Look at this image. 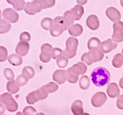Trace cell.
<instances>
[{
  "instance_id": "obj_1",
  "label": "cell",
  "mask_w": 123,
  "mask_h": 115,
  "mask_svg": "<svg viewBox=\"0 0 123 115\" xmlns=\"http://www.w3.org/2000/svg\"><path fill=\"white\" fill-rule=\"evenodd\" d=\"M91 80L94 85L98 87H103L109 82L111 74L109 71L103 67H98L91 74Z\"/></svg>"
},
{
  "instance_id": "obj_2",
  "label": "cell",
  "mask_w": 123,
  "mask_h": 115,
  "mask_svg": "<svg viewBox=\"0 0 123 115\" xmlns=\"http://www.w3.org/2000/svg\"><path fill=\"white\" fill-rule=\"evenodd\" d=\"M86 71L87 67L85 63L81 62H78L67 69V80L70 83H76L78 81L79 75H84Z\"/></svg>"
},
{
  "instance_id": "obj_3",
  "label": "cell",
  "mask_w": 123,
  "mask_h": 115,
  "mask_svg": "<svg viewBox=\"0 0 123 115\" xmlns=\"http://www.w3.org/2000/svg\"><path fill=\"white\" fill-rule=\"evenodd\" d=\"M78 40L74 37H70L67 38L66 42V49L63 51V54L68 59H72L76 56L78 49Z\"/></svg>"
},
{
  "instance_id": "obj_4",
  "label": "cell",
  "mask_w": 123,
  "mask_h": 115,
  "mask_svg": "<svg viewBox=\"0 0 123 115\" xmlns=\"http://www.w3.org/2000/svg\"><path fill=\"white\" fill-rule=\"evenodd\" d=\"M1 102L6 106V109L10 112H14L18 109V104L13 98L12 94L9 93H4L1 97Z\"/></svg>"
},
{
  "instance_id": "obj_5",
  "label": "cell",
  "mask_w": 123,
  "mask_h": 115,
  "mask_svg": "<svg viewBox=\"0 0 123 115\" xmlns=\"http://www.w3.org/2000/svg\"><path fill=\"white\" fill-rule=\"evenodd\" d=\"M43 10L40 0H34L31 2L26 3L24 8V11L29 15H34L36 13H39Z\"/></svg>"
},
{
  "instance_id": "obj_6",
  "label": "cell",
  "mask_w": 123,
  "mask_h": 115,
  "mask_svg": "<svg viewBox=\"0 0 123 115\" xmlns=\"http://www.w3.org/2000/svg\"><path fill=\"white\" fill-rule=\"evenodd\" d=\"M53 47L49 43H44L41 47V53L40 54V59L44 63H48L51 60L52 52Z\"/></svg>"
},
{
  "instance_id": "obj_7",
  "label": "cell",
  "mask_w": 123,
  "mask_h": 115,
  "mask_svg": "<svg viewBox=\"0 0 123 115\" xmlns=\"http://www.w3.org/2000/svg\"><path fill=\"white\" fill-rule=\"evenodd\" d=\"M114 32L112 38L115 43H121L123 41V22L118 21L113 25Z\"/></svg>"
},
{
  "instance_id": "obj_8",
  "label": "cell",
  "mask_w": 123,
  "mask_h": 115,
  "mask_svg": "<svg viewBox=\"0 0 123 115\" xmlns=\"http://www.w3.org/2000/svg\"><path fill=\"white\" fill-rule=\"evenodd\" d=\"M58 89V85L55 83L49 82L45 85H43L42 87L38 89L41 93L43 99H45L48 97L49 93H54Z\"/></svg>"
},
{
  "instance_id": "obj_9",
  "label": "cell",
  "mask_w": 123,
  "mask_h": 115,
  "mask_svg": "<svg viewBox=\"0 0 123 115\" xmlns=\"http://www.w3.org/2000/svg\"><path fill=\"white\" fill-rule=\"evenodd\" d=\"M107 99L108 98L105 92H96L91 98V104L95 107H100L106 103Z\"/></svg>"
},
{
  "instance_id": "obj_10",
  "label": "cell",
  "mask_w": 123,
  "mask_h": 115,
  "mask_svg": "<svg viewBox=\"0 0 123 115\" xmlns=\"http://www.w3.org/2000/svg\"><path fill=\"white\" fill-rule=\"evenodd\" d=\"M2 14L4 19L12 23L17 22L19 20V14L12 8H6L3 10Z\"/></svg>"
},
{
  "instance_id": "obj_11",
  "label": "cell",
  "mask_w": 123,
  "mask_h": 115,
  "mask_svg": "<svg viewBox=\"0 0 123 115\" xmlns=\"http://www.w3.org/2000/svg\"><path fill=\"white\" fill-rule=\"evenodd\" d=\"M52 79L54 81H56L59 85L64 83L68 79L67 71L65 69H57L53 74Z\"/></svg>"
},
{
  "instance_id": "obj_12",
  "label": "cell",
  "mask_w": 123,
  "mask_h": 115,
  "mask_svg": "<svg viewBox=\"0 0 123 115\" xmlns=\"http://www.w3.org/2000/svg\"><path fill=\"white\" fill-rule=\"evenodd\" d=\"M106 16L113 22L115 23L120 21L121 15L118 10L114 7H108L106 10Z\"/></svg>"
},
{
  "instance_id": "obj_13",
  "label": "cell",
  "mask_w": 123,
  "mask_h": 115,
  "mask_svg": "<svg viewBox=\"0 0 123 115\" xmlns=\"http://www.w3.org/2000/svg\"><path fill=\"white\" fill-rule=\"evenodd\" d=\"M117 47V44L114 43L111 39L109 38V39L103 41V42L101 43L100 48L103 53H108L116 49Z\"/></svg>"
},
{
  "instance_id": "obj_14",
  "label": "cell",
  "mask_w": 123,
  "mask_h": 115,
  "mask_svg": "<svg viewBox=\"0 0 123 115\" xmlns=\"http://www.w3.org/2000/svg\"><path fill=\"white\" fill-rule=\"evenodd\" d=\"M30 49V44L28 42L20 41L16 47V53L20 56H24L27 55Z\"/></svg>"
},
{
  "instance_id": "obj_15",
  "label": "cell",
  "mask_w": 123,
  "mask_h": 115,
  "mask_svg": "<svg viewBox=\"0 0 123 115\" xmlns=\"http://www.w3.org/2000/svg\"><path fill=\"white\" fill-rule=\"evenodd\" d=\"M86 25L90 29L93 31L97 30L100 26V22L98 17L94 14L90 15L86 19Z\"/></svg>"
},
{
  "instance_id": "obj_16",
  "label": "cell",
  "mask_w": 123,
  "mask_h": 115,
  "mask_svg": "<svg viewBox=\"0 0 123 115\" xmlns=\"http://www.w3.org/2000/svg\"><path fill=\"white\" fill-rule=\"evenodd\" d=\"M106 93L111 98H115L118 97L120 93V90L118 86L115 83H111L107 87Z\"/></svg>"
},
{
  "instance_id": "obj_17",
  "label": "cell",
  "mask_w": 123,
  "mask_h": 115,
  "mask_svg": "<svg viewBox=\"0 0 123 115\" xmlns=\"http://www.w3.org/2000/svg\"><path fill=\"white\" fill-rule=\"evenodd\" d=\"M26 100L28 104H31V105L35 104L37 102L39 101L40 100H42L38 89L28 93L26 97Z\"/></svg>"
},
{
  "instance_id": "obj_18",
  "label": "cell",
  "mask_w": 123,
  "mask_h": 115,
  "mask_svg": "<svg viewBox=\"0 0 123 115\" xmlns=\"http://www.w3.org/2000/svg\"><path fill=\"white\" fill-rule=\"evenodd\" d=\"M71 110L74 115H80L84 114L82 101L80 99L74 101L71 106Z\"/></svg>"
},
{
  "instance_id": "obj_19",
  "label": "cell",
  "mask_w": 123,
  "mask_h": 115,
  "mask_svg": "<svg viewBox=\"0 0 123 115\" xmlns=\"http://www.w3.org/2000/svg\"><path fill=\"white\" fill-rule=\"evenodd\" d=\"M68 33L71 35L74 36V37H78L80 35L82 34L83 28L80 24L76 23L74 25H71L68 29Z\"/></svg>"
},
{
  "instance_id": "obj_20",
  "label": "cell",
  "mask_w": 123,
  "mask_h": 115,
  "mask_svg": "<svg viewBox=\"0 0 123 115\" xmlns=\"http://www.w3.org/2000/svg\"><path fill=\"white\" fill-rule=\"evenodd\" d=\"M64 29L61 25L56 23H53V25L50 29V32L52 36L54 37H58L61 35L64 32Z\"/></svg>"
},
{
  "instance_id": "obj_21",
  "label": "cell",
  "mask_w": 123,
  "mask_h": 115,
  "mask_svg": "<svg viewBox=\"0 0 123 115\" xmlns=\"http://www.w3.org/2000/svg\"><path fill=\"white\" fill-rule=\"evenodd\" d=\"M53 21H54V22L56 23L61 25V26H62V28H64V31H66L67 29L69 28V27L71 25V23L69 22V20H68V19H66V18L64 16L56 17L54 18Z\"/></svg>"
},
{
  "instance_id": "obj_22",
  "label": "cell",
  "mask_w": 123,
  "mask_h": 115,
  "mask_svg": "<svg viewBox=\"0 0 123 115\" xmlns=\"http://www.w3.org/2000/svg\"><path fill=\"white\" fill-rule=\"evenodd\" d=\"M70 10L74 14L75 20H80L84 13V7L81 5H76Z\"/></svg>"
},
{
  "instance_id": "obj_23",
  "label": "cell",
  "mask_w": 123,
  "mask_h": 115,
  "mask_svg": "<svg viewBox=\"0 0 123 115\" xmlns=\"http://www.w3.org/2000/svg\"><path fill=\"white\" fill-rule=\"evenodd\" d=\"M7 2L12 5L14 10L21 11L25 8L26 2L24 0H7Z\"/></svg>"
},
{
  "instance_id": "obj_24",
  "label": "cell",
  "mask_w": 123,
  "mask_h": 115,
  "mask_svg": "<svg viewBox=\"0 0 123 115\" xmlns=\"http://www.w3.org/2000/svg\"><path fill=\"white\" fill-rule=\"evenodd\" d=\"M101 42L97 37H92L88 41V48L89 50H97L100 49Z\"/></svg>"
},
{
  "instance_id": "obj_25",
  "label": "cell",
  "mask_w": 123,
  "mask_h": 115,
  "mask_svg": "<svg viewBox=\"0 0 123 115\" xmlns=\"http://www.w3.org/2000/svg\"><path fill=\"white\" fill-rule=\"evenodd\" d=\"M8 61L13 66H19L22 63V58L18 54H12L8 57Z\"/></svg>"
},
{
  "instance_id": "obj_26",
  "label": "cell",
  "mask_w": 123,
  "mask_h": 115,
  "mask_svg": "<svg viewBox=\"0 0 123 115\" xmlns=\"http://www.w3.org/2000/svg\"><path fill=\"white\" fill-rule=\"evenodd\" d=\"M6 88L7 91L12 94L16 93L20 89V87L17 85L16 80H10L9 81H8L6 85Z\"/></svg>"
},
{
  "instance_id": "obj_27",
  "label": "cell",
  "mask_w": 123,
  "mask_h": 115,
  "mask_svg": "<svg viewBox=\"0 0 123 115\" xmlns=\"http://www.w3.org/2000/svg\"><path fill=\"white\" fill-rule=\"evenodd\" d=\"M112 65L115 68H120L123 65V54L117 53L114 56L112 59Z\"/></svg>"
},
{
  "instance_id": "obj_28",
  "label": "cell",
  "mask_w": 123,
  "mask_h": 115,
  "mask_svg": "<svg viewBox=\"0 0 123 115\" xmlns=\"http://www.w3.org/2000/svg\"><path fill=\"white\" fill-rule=\"evenodd\" d=\"M80 59H81L82 61L85 62L88 65H91L94 62V59L93 56H92L91 50H90L88 52L83 54Z\"/></svg>"
},
{
  "instance_id": "obj_29",
  "label": "cell",
  "mask_w": 123,
  "mask_h": 115,
  "mask_svg": "<svg viewBox=\"0 0 123 115\" xmlns=\"http://www.w3.org/2000/svg\"><path fill=\"white\" fill-rule=\"evenodd\" d=\"M79 86L82 90H86L90 86V79L87 75H82L79 80Z\"/></svg>"
},
{
  "instance_id": "obj_30",
  "label": "cell",
  "mask_w": 123,
  "mask_h": 115,
  "mask_svg": "<svg viewBox=\"0 0 123 115\" xmlns=\"http://www.w3.org/2000/svg\"><path fill=\"white\" fill-rule=\"evenodd\" d=\"M11 24L7 22V20L4 19L0 20V34H3L8 32L10 30Z\"/></svg>"
},
{
  "instance_id": "obj_31",
  "label": "cell",
  "mask_w": 123,
  "mask_h": 115,
  "mask_svg": "<svg viewBox=\"0 0 123 115\" xmlns=\"http://www.w3.org/2000/svg\"><path fill=\"white\" fill-rule=\"evenodd\" d=\"M53 23H54V21L51 18L45 17L42 19L41 21V26L44 30L48 31V30H50V29L52 26Z\"/></svg>"
},
{
  "instance_id": "obj_32",
  "label": "cell",
  "mask_w": 123,
  "mask_h": 115,
  "mask_svg": "<svg viewBox=\"0 0 123 115\" xmlns=\"http://www.w3.org/2000/svg\"><path fill=\"white\" fill-rule=\"evenodd\" d=\"M22 74L28 79H32L35 75V71L32 67L26 66L22 69Z\"/></svg>"
},
{
  "instance_id": "obj_33",
  "label": "cell",
  "mask_w": 123,
  "mask_h": 115,
  "mask_svg": "<svg viewBox=\"0 0 123 115\" xmlns=\"http://www.w3.org/2000/svg\"><path fill=\"white\" fill-rule=\"evenodd\" d=\"M68 60L66 56H60V57L56 59V64L58 66L59 68H64L67 67L68 65Z\"/></svg>"
},
{
  "instance_id": "obj_34",
  "label": "cell",
  "mask_w": 123,
  "mask_h": 115,
  "mask_svg": "<svg viewBox=\"0 0 123 115\" xmlns=\"http://www.w3.org/2000/svg\"><path fill=\"white\" fill-rule=\"evenodd\" d=\"M28 80L29 79L26 77H25L24 74H22L18 75V77L16 79V82L19 86H23L27 83Z\"/></svg>"
},
{
  "instance_id": "obj_35",
  "label": "cell",
  "mask_w": 123,
  "mask_h": 115,
  "mask_svg": "<svg viewBox=\"0 0 123 115\" xmlns=\"http://www.w3.org/2000/svg\"><path fill=\"white\" fill-rule=\"evenodd\" d=\"M8 59V52L5 47L0 46V62H4Z\"/></svg>"
},
{
  "instance_id": "obj_36",
  "label": "cell",
  "mask_w": 123,
  "mask_h": 115,
  "mask_svg": "<svg viewBox=\"0 0 123 115\" xmlns=\"http://www.w3.org/2000/svg\"><path fill=\"white\" fill-rule=\"evenodd\" d=\"M43 9H46L54 6L55 4V0H40Z\"/></svg>"
},
{
  "instance_id": "obj_37",
  "label": "cell",
  "mask_w": 123,
  "mask_h": 115,
  "mask_svg": "<svg viewBox=\"0 0 123 115\" xmlns=\"http://www.w3.org/2000/svg\"><path fill=\"white\" fill-rule=\"evenodd\" d=\"M4 75L5 77L8 80H12L14 79V74L12 69L8 68H5L4 70Z\"/></svg>"
},
{
  "instance_id": "obj_38",
  "label": "cell",
  "mask_w": 123,
  "mask_h": 115,
  "mask_svg": "<svg viewBox=\"0 0 123 115\" xmlns=\"http://www.w3.org/2000/svg\"><path fill=\"white\" fill-rule=\"evenodd\" d=\"M62 54H63V51L61 49L58 47L53 48L52 52V58L54 59H56L58 58L62 55Z\"/></svg>"
},
{
  "instance_id": "obj_39",
  "label": "cell",
  "mask_w": 123,
  "mask_h": 115,
  "mask_svg": "<svg viewBox=\"0 0 123 115\" xmlns=\"http://www.w3.org/2000/svg\"><path fill=\"white\" fill-rule=\"evenodd\" d=\"M64 17L66 18L67 19H68L69 20V22H70L71 25L73 24L74 23V20H75V18H74V14H73L71 10H67L64 14Z\"/></svg>"
},
{
  "instance_id": "obj_40",
  "label": "cell",
  "mask_w": 123,
  "mask_h": 115,
  "mask_svg": "<svg viewBox=\"0 0 123 115\" xmlns=\"http://www.w3.org/2000/svg\"><path fill=\"white\" fill-rule=\"evenodd\" d=\"M23 113L25 115H33V114L36 113V110L32 106L25 107L23 110Z\"/></svg>"
},
{
  "instance_id": "obj_41",
  "label": "cell",
  "mask_w": 123,
  "mask_h": 115,
  "mask_svg": "<svg viewBox=\"0 0 123 115\" xmlns=\"http://www.w3.org/2000/svg\"><path fill=\"white\" fill-rule=\"evenodd\" d=\"M19 39H20V41L29 42L30 41V40H31V35H30V34L28 32H23L20 34Z\"/></svg>"
},
{
  "instance_id": "obj_42",
  "label": "cell",
  "mask_w": 123,
  "mask_h": 115,
  "mask_svg": "<svg viewBox=\"0 0 123 115\" xmlns=\"http://www.w3.org/2000/svg\"><path fill=\"white\" fill-rule=\"evenodd\" d=\"M117 106L120 110H123V94L118 97L117 100Z\"/></svg>"
},
{
  "instance_id": "obj_43",
  "label": "cell",
  "mask_w": 123,
  "mask_h": 115,
  "mask_svg": "<svg viewBox=\"0 0 123 115\" xmlns=\"http://www.w3.org/2000/svg\"><path fill=\"white\" fill-rule=\"evenodd\" d=\"M5 111H6V109L4 107V105L2 103H0V115L4 113Z\"/></svg>"
},
{
  "instance_id": "obj_44",
  "label": "cell",
  "mask_w": 123,
  "mask_h": 115,
  "mask_svg": "<svg viewBox=\"0 0 123 115\" xmlns=\"http://www.w3.org/2000/svg\"><path fill=\"white\" fill-rule=\"evenodd\" d=\"M87 1L88 0H76L77 3L79 5H81V6H82V5H85V4L87 2Z\"/></svg>"
},
{
  "instance_id": "obj_45",
  "label": "cell",
  "mask_w": 123,
  "mask_h": 115,
  "mask_svg": "<svg viewBox=\"0 0 123 115\" xmlns=\"http://www.w3.org/2000/svg\"><path fill=\"white\" fill-rule=\"evenodd\" d=\"M119 85H120V86L121 87V88H122L123 89V77L121 78L120 80V81H119Z\"/></svg>"
},
{
  "instance_id": "obj_46",
  "label": "cell",
  "mask_w": 123,
  "mask_h": 115,
  "mask_svg": "<svg viewBox=\"0 0 123 115\" xmlns=\"http://www.w3.org/2000/svg\"><path fill=\"white\" fill-rule=\"evenodd\" d=\"M120 4H121V6L123 7V0H120Z\"/></svg>"
},
{
  "instance_id": "obj_47",
  "label": "cell",
  "mask_w": 123,
  "mask_h": 115,
  "mask_svg": "<svg viewBox=\"0 0 123 115\" xmlns=\"http://www.w3.org/2000/svg\"><path fill=\"white\" fill-rule=\"evenodd\" d=\"M1 15H2V13H1V11L0 10V20L1 19Z\"/></svg>"
},
{
  "instance_id": "obj_48",
  "label": "cell",
  "mask_w": 123,
  "mask_h": 115,
  "mask_svg": "<svg viewBox=\"0 0 123 115\" xmlns=\"http://www.w3.org/2000/svg\"><path fill=\"white\" fill-rule=\"evenodd\" d=\"M1 95H0V103H2V102H1Z\"/></svg>"
},
{
  "instance_id": "obj_49",
  "label": "cell",
  "mask_w": 123,
  "mask_h": 115,
  "mask_svg": "<svg viewBox=\"0 0 123 115\" xmlns=\"http://www.w3.org/2000/svg\"><path fill=\"white\" fill-rule=\"evenodd\" d=\"M122 53L123 54V49H122Z\"/></svg>"
}]
</instances>
